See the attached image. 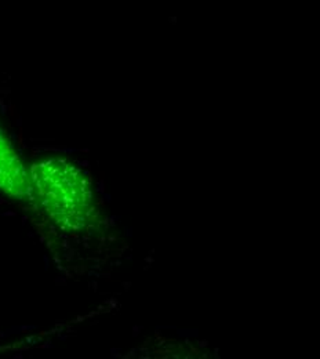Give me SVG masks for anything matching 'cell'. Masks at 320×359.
Masks as SVG:
<instances>
[{
	"label": "cell",
	"instance_id": "cell-1",
	"mask_svg": "<svg viewBox=\"0 0 320 359\" xmlns=\"http://www.w3.org/2000/svg\"><path fill=\"white\" fill-rule=\"evenodd\" d=\"M29 177L35 202L62 229L82 231L94 222L92 185L74 163L58 158L46 159L31 166Z\"/></svg>",
	"mask_w": 320,
	"mask_h": 359
},
{
	"label": "cell",
	"instance_id": "cell-2",
	"mask_svg": "<svg viewBox=\"0 0 320 359\" xmlns=\"http://www.w3.org/2000/svg\"><path fill=\"white\" fill-rule=\"evenodd\" d=\"M0 191L21 202H35L29 172L0 129Z\"/></svg>",
	"mask_w": 320,
	"mask_h": 359
}]
</instances>
